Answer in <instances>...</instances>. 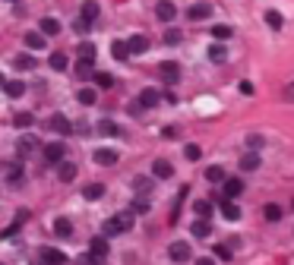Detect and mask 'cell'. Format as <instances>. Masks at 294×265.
<instances>
[{
	"label": "cell",
	"instance_id": "obj_24",
	"mask_svg": "<svg viewBox=\"0 0 294 265\" xmlns=\"http://www.w3.org/2000/svg\"><path fill=\"white\" fill-rule=\"evenodd\" d=\"M206 180L209 183H225L228 177H225V170L218 167V164H212V167H206Z\"/></svg>",
	"mask_w": 294,
	"mask_h": 265
},
{
	"label": "cell",
	"instance_id": "obj_30",
	"mask_svg": "<svg viewBox=\"0 0 294 265\" xmlns=\"http://www.w3.org/2000/svg\"><path fill=\"white\" fill-rule=\"evenodd\" d=\"M209 60H212V63H225V60H228V51H225L222 45L209 48Z\"/></svg>",
	"mask_w": 294,
	"mask_h": 265
},
{
	"label": "cell",
	"instance_id": "obj_18",
	"mask_svg": "<svg viewBox=\"0 0 294 265\" xmlns=\"http://www.w3.org/2000/svg\"><path fill=\"white\" fill-rule=\"evenodd\" d=\"M4 92L10 95V98H23V95H26V82H19V79H7Z\"/></svg>",
	"mask_w": 294,
	"mask_h": 265
},
{
	"label": "cell",
	"instance_id": "obj_31",
	"mask_svg": "<svg viewBox=\"0 0 294 265\" xmlns=\"http://www.w3.org/2000/svg\"><path fill=\"white\" fill-rule=\"evenodd\" d=\"M98 132H101V136H120V126L111 123V120H101L98 123Z\"/></svg>",
	"mask_w": 294,
	"mask_h": 265
},
{
	"label": "cell",
	"instance_id": "obj_52",
	"mask_svg": "<svg viewBox=\"0 0 294 265\" xmlns=\"http://www.w3.org/2000/svg\"><path fill=\"white\" fill-rule=\"evenodd\" d=\"M7 85V79H4V73H0V89H4Z\"/></svg>",
	"mask_w": 294,
	"mask_h": 265
},
{
	"label": "cell",
	"instance_id": "obj_13",
	"mask_svg": "<svg viewBox=\"0 0 294 265\" xmlns=\"http://www.w3.org/2000/svg\"><path fill=\"white\" fill-rule=\"evenodd\" d=\"M218 208H222V215H225L228 221H237V218H241V208H237L231 199H225V196L218 199Z\"/></svg>",
	"mask_w": 294,
	"mask_h": 265
},
{
	"label": "cell",
	"instance_id": "obj_33",
	"mask_svg": "<svg viewBox=\"0 0 294 265\" xmlns=\"http://www.w3.org/2000/svg\"><path fill=\"white\" fill-rule=\"evenodd\" d=\"M92 63H95V60H82V57L76 60V76H79V79H89V76H92Z\"/></svg>",
	"mask_w": 294,
	"mask_h": 265
},
{
	"label": "cell",
	"instance_id": "obj_1",
	"mask_svg": "<svg viewBox=\"0 0 294 265\" xmlns=\"http://www.w3.org/2000/svg\"><path fill=\"white\" fill-rule=\"evenodd\" d=\"M168 256H171L174 262H190V259H193V253H190V243H183V240L171 243V246H168Z\"/></svg>",
	"mask_w": 294,
	"mask_h": 265
},
{
	"label": "cell",
	"instance_id": "obj_41",
	"mask_svg": "<svg viewBox=\"0 0 294 265\" xmlns=\"http://www.w3.org/2000/svg\"><path fill=\"white\" fill-rule=\"evenodd\" d=\"M263 215H266V221H279V218H282V208H279V205H266Z\"/></svg>",
	"mask_w": 294,
	"mask_h": 265
},
{
	"label": "cell",
	"instance_id": "obj_17",
	"mask_svg": "<svg viewBox=\"0 0 294 265\" xmlns=\"http://www.w3.org/2000/svg\"><path fill=\"white\" fill-rule=\"evenodd\" d=\"M95 164H104V167L108 164H117V151L114 148H98L95 151Z\"/></svg>",
	"mask_w": 294,
	"mask_h": 265
},
{
	"label": "cell",
	"instance_id": "obj_3",
	"mask_svg": "<svg viewBox=\"0 0 294 265\" xmlns=\"http://www.w3.org/2000/svg\"><path fill=\"white\" fill-rule=\"evenodd\" d=\"M155 16L161 19V23H174V16H177V7L171 4V0H158V4H155Z\"/></svg>",
	"mask_w": 294,
	"mask_h": 265
},
{
	"label": "cell",
	"instance_id": "obj_34",
	"mask_svg": "<svg viewBox=\"0 0 294 265\" xmlns=\"http://www.w3.org/2000/svg\"><path fill=\"white\" fill-rule=\"evenodd\" d=\"M48 63H51V70L64 73V70H67V54H60V51H57V54H51V60H48Z\"/></svg>",
	"mask_w": 294,
	"mask_h": 265
},
{
	"label": "cell",
	"instance_id": "obj_7",
	"mask_svg": "<svg viewBox=\"0 0 294 265\" xmlns=\"http://www.w3.org/2000/svg\"><path fill=\"white\" fill-rule=\"evenodd\" d=\"M98 13H101V7L95 4V0H86V4H82V10H79V19H86V23L92 26V23L98 19Z\"/></svg>",
	"mask_w": 294,
	"mask_h": 265
},
{
	"label": "cell",
	"instance_id": "obj_15",
	"mask_svg": "<svg viewBox=\"0 0 294 265\" xmlns=\"http://www.w3.org/2000/svg\"><path fill=\"white\" fill-rule=\"evenodd\" d=\"M152 174H155L158 180H168V177L174 174V167H171V161H164V158H158V161L152 164Z\"/></svg>",
	"mask_w": 294,
	"mask_h": 265
},
{
	"label": "cell",
	"instance_id": "obj_29",
	"mask_svg": "<svg viewBox=\"0 0 294 265\" xmlns=\"http://www.w3.org/2000/svg\"><path fill=\"white\" fill-rule=\"evenodd\" d=\"M190 227H193V237H209V234H212V224H209V221H203V218L193 221Z\"/></svg>",
	"mask_w": 294,
	"mask_h": 265
},
{
	"label": "cell",
	"instance_id": "obj_51",
	"mask_svg": "<svg viewBox=\"0 0 294 265\" xmlns=\"http://www.w3.org/2000/svg\"><path fill=\"white\" fill-rule=\"evenodd\" d=\"M285 95H288V98L294 101V85H288V92H285Z\"/></svg>",
	"mask_w": 294,
	"mask_h": 265
},
{
	"label": "cell",
	"instance_id": "obj_38",
	"mask_svg": "<svg viewBox=\"0 0 294 265\" xmlns=\"http://www.w3.org/2000/svg\"><path fill=\"white\" fill-rule=\"evenodd\" d=\"M95 82H98V89H111L114 85V76L111 73H95Z\"/></svg>",
	"mask_w": 294,
	"mask_h": 265
},
{
	"label": "cell",
	"instance_id": "obj_22",
	"mask_svg": "<svg viewBox=\"0 0 294 265\" xmlns=\"http://www.w3.org/2000/svg\"><path fill=\"white\" fill-rule=\"evenodd\" d=\"M38 29H41V35H57V32H60V23H57L54 16H45Z\"/></svg>",
	"mask_w": 294,
	"mask_h": 265
},
{
	"label": "cell",
	"instance_id": "obj_19",
	"mask_svg": "<svg viewBox=\"0 0 294 265\" xmlns=\"http://www.w3.org/2000/svg\"><path fill=\"white\" fill-rule=\"evenodd\" d=\"M82 196H86L89 202H98V199L104 196V183H89V186L82 189Z\"/></svg>",
	"mask_w": 294,
	"mask_h": 265
},
{
	"label": "cell",
	"instance_id": "obj_11",
	"mask_svg": "<svg viewBox=\"0 0 294 265\" xmlns=\"http://www.w3.org/2000/svg\"><path fill=\"white\" fill-rule=\"evenodd\" d=\"M127 51H130V54H145V51H149V38H145V35H133L130 41H127Z\"/></svg>",
	"mask_w": 294,
	"mask_h": 265
},
{
	"label": "cell",
	"instance_id": "obj_28",
	"mask_svg": "<svg viewBox=\"0 0 294 265\" xmlns=\"http://www.w3.org/2000/svg\"><path fill=\"white\" fill-rule=\"evenodd\" d=\"M76 98H79V104H86V107H89V104H95V101H98V92H95V89H79Z\"/></svg>",
	"mask_w": 294,
	"mask_h": 265
},
{
	"label": "cell",
	"instance_id": "obj_49",
	"mask_svg": "<svg viewBox=\"0 0 294 265\" xmlns=\"http://www.w3.org/2000/svg\"><path fill=\"white\" fill-rule=\"evenodd\" d=\"M263 145V136H250V148H260Z\"/></svg>",
	"mask_w": 294,
	"mask_h": 265
},
{
	"label": "cell",
	"instance_id": "obj_53",
	"mask_svg": "<svg viewBox=\"0 0 294 265\" xmlns=\"http://www.w3.org/2000/svg\"><path fill=\"white\" fill-rule=\"evenodd\" d=\"M7 4H16V0H7Z\"/></svg>",
	"mask_w": 294,
	"mask_h": 265
},
{
	"label": "cell",
	"instance_id": "obj_40",
	"mask_svg": "<svg viewBox=\"0 0 294 265\" xmlns=\"http://www.w3.org/2000/svg\"><path fill=\"white\" fill-rule=\"evenodd\" d=\"M183 155H187V161H199V158H203V148H199V145H187V148H183Z\"/></svg>",
	"mask_w": 294,
	"mask_h": 265
},
{
	"label": "cell",
	"instance_id": "obj_50",
	"mask_svg": "<svg viewBox=\"0 0 294 265\" xmlns=\"http://www.w3.org/2000/svg\"><path fill=\"white\" fill-rule=\"evenodd\" d=\"M196 265H215V259H196Z\"/></svg>",
	"mask_w": 294,
	"mask_h": 265
},
{
	"label": "cell",
	"instance_id": "obj_27",
	"mask_svg": "<svg viewBox=\"0 0 294 265\" xmlns=\"http://www.w3.org/2000/svg\"><path fill=\"white\" fill-rule=\"evenodd\" d=\"M35 67H38V60H35L32 54H19V57H16V70H35Z\"/></svg>",
	"mask_w": 294,
	"mask_h": 265
},
{
	"label": "cell",
	"instance_id": "obj_36",
	"mask_svg": "<svg viewBox=\"0 0 294 265\" xmlns=\"http://www.w3.org/2000/svg\"><path fill=\"white\" fill-rule=\"evenodd\" d=\"M79 57H82V60H95V45L82 41V45H79Z\"/></svg>",
	"mask_w": 294,
	"mask_h": 265
},
{
	"label": "cell",
	"instance_id": "obj_25",
	"mask_svg": "<svg viewBox=\"0 0 294 265\" xmlns=\"http://www.w3.org/2000/svg\"><path fill=\"white\" fill-rule=\"evenodd\" d=\"M54 234H57V237H70V234H73L70 218H57V221H54Z\"/></svg>",
	"mask_w": 294,
	"mask_h": 265
},
{
	"label": "cell",
	"instance_id": "obj_37",
	"mask_svg": "<svg viewBox=\"0 0 294 265\" xmlns=\"http://www.w3.org/2000/svg\"><path fill=\"white\" fill-rule=\"evenodd\" d=\"M13 123L19 126V129H29V126L35 123V117H32V114H16V117H13Z\"/></svg>",
	"mask_w": 294,
	"mask_h": 265
},
{
	"label": "cell",
	"instance_id": "obj_16",
	"mask_svg": "<svg viewBox=\"0 0 294 265\" xmlns=\"http://www.w3.org/2000/svg\"><path fill=\"white\" fill-rule=\"evenodd\" d=\"M4 174H7V180H10V183H19V180H23V164H19V161L4 164Z\"/></svg>",
	"mask_w": 294,
	"mask_h": 265
},
{
	"label": "cell",
	"instance_id": "obj_23",
	"mask_svg": "<svg viewBox=\"0 0 294 265\" xmlns=\"http://www.w3.org/2000/svg\"><path fill=\"white\" fill-rule=\"evenodd\" d=\"M26 48H32V51L45 48V35L41 32H26Z\"/></svg>",
	"mask_w": 294,
	"mask_h": 265
},
{
	"label": "cell",
	"instance_id": "obj_42",
	"mask_svg": "<svg viewBox=\"0 0 294 265\" xmlns=\"http://www.w3.org/2000/svg\"><path fill=\"white\" fill-rule=\"evenodd\" d=\"M149 186H152L149 177H136V180H133V189H136V193H149Z\"/></svg>",
	"mask_w": 294,
	"mask_h": 265
},
{
	"label": "cell",
	"instance_id": "obj_14",
	"mask_svg": "<svg viewBox=\"0 0 294 265\" xmlns=\"http://www.w3.org/2000/svg\"><path fill=\"white\" fill-rule=\"evenodd\" d=\"M89 253L95 256V259H108V237H95L89 243Z\"/></svg>",
	"mask_w": 294,
	"mask_h": 265
},
{
	"label": "cell",
	"instance_id": "obj_20",
	"mask_svg": "<svg viewBox=\"0 0 294 265\" xmlns=\"http://www.w3.org/2000/svg\"><path fill=\"white\" fill-rule=\"evenodd\" d=\"M187 16H190V19H209V16H212V7H209V4H193V7L187 10Z\"/></svg>",
	"mask_w": 294,
	"mask_h": 265
},
{
	"label": "cell",
	"instance_id": "obj_43",
	"mask_svg": "<svg viewBox=\"0 0 294 265\" xmlns=\"http://www.w3.org/2000/svg\"><path fill=\"white\" fill-rule=\"evenodd\" d=\"M130 212H133V215H145V212H149V202H145V199L139 196V199L133 202V208H130Z\"/></svg>",
	"mask_w": 294,
	"mask_h": 265
},
{
	"label": "cell",
	"instance_id": "obj_45",
	"mask_svg": "<svg viewBox=\"0 0 294 265\" xmlns=\"http://www.w3.org/2000/svg\"><path fill=\"white\" fill-rule=\"evenodd\" d=\"M79 265H104V259H95L92 253H82L79 256Z\"/></svg>",
	"mask_w": 294,
	"mask_h": 265
},
{
	"label": "cell",
	"instance_id": "obj_26",
	"mask_svg": "<svg viewBox=\"0 0 294 265\" xmlns=\"http://www.w3.org/2000/svg\"><path fill=\"white\" fill-rule=\"evenodd\" d=\"M256 167H260V155H256V151H247L241 158V170H256Z\"/></svg>",
	"mask_w": 294,
	"mask_h": 265
},
{
	"label": "cell",
	"instance_id": "obj_5",
	"mask_svg": "<svg viewBox=\"0 0 294 265\" xmlns=\"http://www.w3.org/2000/svg\"><path fill=\"white\" fill-rule=\"evenodd\" d=\"M38 145H41L38 136H32V132H29V136H19V142H16V151H19V158H26V155H32Z\"/></svg>",
	"mask_w": 294,
	"mask_h": 265
},
{
	"label": "cell",
	"instance_id": "obj_35",
	"mask_svg": "<svg viewBox=\"0 0 294 265\" xmlns=\"http://www.w3.org/2000/svg\"><path fill=\"white\" fill-rule=\"evenodd\" d=\"M266 23H269V29H275V32H279V29L285 26V19H282V13H275V10H269V13H266Z\"/></svg>",
	"mask_w": 294,
	"mask_h": 265
},
{
	"label": "cell",
	"instance_id": "obj_39",
	"mask_svg": "<svg viewBox=\"0 0 294 265\" xmlns=\"http://www.w3.org/2000/svg\"><path fill=\"white\" fill-rule=\"evenodd\" d=\"M111 48H114V51H111V54H114V57H117V60H127V57H130V51H127V41H114V45H111Z\"/></svg>",
	"mask_w": 294,
	"mask_h": 265
},
{
	"label": "cell",
	"instance_id": "obj_47",
	"mask_svg": "<svg viewBox=\"0 0 294 265\" xmlns=\"http://www.w3.org/2000/svg\"><path fill=\"white\" fill-rule=\"evenodd\" d=\"M212 35L215 38H231V29L228 26H212Z\"/></svg>",
	"mask_w": 294,
	"mask_h": 265
},
{
	"label": "cell",
	"instance_id": "obj_9",
	"mask_svg": "<svg viewBox=\"0 0 294 265\" xmlns=\"http://www.w3.org/2000/svg\"><path fill=\"white\" fill-rule=\"evenodd\" d=\"M57 177H60V183H73V180H76V164H73V161H60L57 164Z\"/></svg>",
	"mask_w": 294,
	"mask_h": 265
},
{
	"label": "cell",
	"instance_id": "obj_12",
	"mask_svg": "<svg viewBox=\"0 0 294 265\" xmlns=\"http://www.w3.org/2000/svg\"><path fill=\"white\" fill-rule=\"evenodd\" d=\"M161 101V92H155V89H142L139 92V107H155Z\"/></svg>",
	"mask_w": 294,
	"mask_h": 265
},
{
	"label": "cell",
	"instance_id": "obj_8",
	"mask_svg": "<svg viewBox=\"0 0 294 265\" xmlns=\"http://www.w3.org/2000/svg\"><path fill=\"white\" fill-rule=\"evenodd\" d=\"M244 193V180L241 177H228L225 180V199H237Z\"/></svg>",
	"mask_w": 294,
	"mask_h": 265
},
{
	"label": "cell",
	"instance_id": "obj_46",
	"mask_svg": "<svg viewBox=\"0 0 294 265\" xmlns=\"http://www.w3.org/2000/svg\"><path fill=\"white\" fill-rule=\"evenodd\" d=\"M89 29H92V26L86 23V19H76V23H73V32H76V35H86Z\"/></svg>",
	"mask_w": 294,
	"mask_h": 265
},
{
	"label": "cell",
	"instance_id": "obj_4",
	"mask_svg": "<svg viewBox=\"0 0 294 265\" xmlns=\"http://www.w3.org/2000/svg\"><path fill=\"white\" fill-rule=\"evenodd\" d=\"M48 126H51V129H57L60 136H70V132H73V123L64 117V114H51V117H48Z\"/></svg>",
	"mask_w": 294,
	"mask_h": 265
},
{
	"label": "cell",
	"instance_id": "obj_6",
	"mask_svg": "<svg viewBox=\"0 0 294 265\" xmlns=\"http://www.w3.org/2000/svg\"><path fill=\"white\" fill-rule=\"evenodd\" d=\"M64 151H67L64 142H48V145H45V158H48L51 164H60V161H64Z\"/></svg>",
	"mask_w": 294,
	"mask_h": 265
},
{
	"label": "cell",
	"instance_id": "obj_32",
	"mask_svg": "<svg viewBox=\"0 0 294 265\" xmlns=\"http://www.w3.org/2000/svg\"><path fill=\"white\" fill-rule=\"evenodd\" d=\"M193 208H196V215L203 218V221H209V215H212V202H209V199H199Z\"/></svg>",
	"mask_w": 294,
	"mask_h": 265
},
{
	"label": "cell",
	"instance_id": "obj_10",
	"mask_svg": "<svg viewBox=\"0 0 294 265\" xmlns=\"http://www.w3.org/2000/svg\"><path fill=\"white\" fill-rule=\"evenodd\" d=\"M41 259H45V265H64L67 262V256L60 250H51V246H41Z\"/></svg>",
	"mask_w": 294,
	"mask_h": 265
},
{
	"label": "cell",
	"instance_id": "obj_48",
	"mask_svg": "<svg viewBox=\"0 0 294 265\" xmlns=\"http://www.w3.org/2000/svg\"><path fill=\"white\" fill-rule=\"evenodd\" d=\"M215 256L228 262V259H231V250H228V246H215Z\"/></svg>",
	"mask_w": 294,
	"mask_h": 265
},
{
	"label": "cell",
	"instance_id": "obj_44",
	"mask_svg": "<svg viewBox=\"0 0 294 265\" xmlns=\"http://www.w3.org/2000/svg\"><path fill=\"white\" fill-rule=\"evenodd\" d=\"M180 41V29H168L164 32V45H177Z\"/></svg>",
	"mask_w": 294,
	"mask_h": 265
},
{
	"label": "cell",
	"instance_id": "obj_21",
	"mask_svg": "<svg viewBox=\"0 0 294 265\" xmlns=\"http://www.w3.org/2000/svg\"><path fill=\"white\" fill-rule=\"evenodd\" d=\"M117 234H123V224H120V218L114 215V218L104 221V237H117Z\"/></svg>",
	"mask_w": 294,
	"mask_h": 265
},
{
	"label": "cell",
	"instance_id": "obj_2",
	"mask_svg": "<svg viewBox=\"0 0 294 265\" xmlns=\"http://www.w3.org/2000/svg\"><path fill=\"white\" fill-rule=\"evenodd\" d=\"M158 76H161V79L168 82V85H174V82L180 79V67H177L174 60H164V63L158 67Z\"/></svg>",
	"mask_w": 294,
	"mask_h": 265
}]
</instances>
